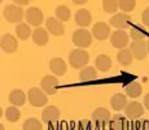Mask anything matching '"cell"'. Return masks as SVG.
Wrapping results in <instances>:
<instances>
[{"mask_svg":"<svg viewBox=\"0 0 149 130\" xmlns=\"http://www.w3.org/2000/svg\"><path fill=\"white\" fill-rule=\"evenodd\" d=\"M110 25L117 27L118 30H123V29L131 27V17L127 13H116L110 18Z\"/></svg>","mask_w":149,"mask_h":130,"instance_id":"cell-7","label":"cell"},{"mask_svg":"<svg viewBox=\"0 0 149 130\" xmlns=\"http://www.w3.org/2000/svg\"><path fill=\"white\" fill-rule=\"evenodd\" d=\"M125 91H126V95H127V96L137 98V96H140V94H141L143 87L139 82H131L125 87Z\"/></svg>","mask_w":149,"mask_h":130,"instance_id":"cell-23","label":"cell"},{"mask_svg":"<svg viewBox=\"0 0 149 130\" xmlns=\"http://www.w3.org/2000/svg\"><path fill=\"white\" fill-rule=\"evenodd\" d=\"M19 117H21V112L18 111L17 107L12 105L5 109V118H7L9 122H17V121L19 120Z\"/></svg>","mask_w":149,"mask_h":130,"instance_id":"cell-27","label":"cell"},{"mask_svg":"<svg viewBox=\"0 0 149 130\" xmlns=\"http://www.w3.org/2000/svg\"><path fill=\"white\" fill-rule=\"evenodd\" d=\"M137 129L139 130H149V121L143 120L137 124Z\"/></svg>","mask_w":149,"mask_h":130,"instance_id":"cell-34","label":"cell"},{"mask_svg":"<svg viewBox=\"0 0 149 130\" xmlns=\"http://www.w3.org/2000/svg\"><path fill=\"white\" fill-rule=\"evenodd\" d=\"M45 26H47V30L49 31L52 35L54 37H60L65 33V29H64V25L60 20L54 18V17H49L47 18L45 21Z\"/></svg>","mask_w":149,"mask_h":130,"instance_id":"cell-10","label":"cell"},{"mask_svg":"<svg viewBox=\"0 0 149 130\" xmlns=\"http://www.w3.org/2000/svg\"><path fill=\"white\" fill-rule=\"evenodd\" d=\"M26 21L29 22V25L33 26H39L43 22V13L39 8L36 7H30L26 11Z\"/></svg>","mask_w":149,"mask_h":130,"instance_id":"cell-11","label":"cell"},{"mask_svg":"<svg viewBox=\"0 0 149 130\" xmlns=\"http://www.w3.org/2000/svg\"><path fill=\"white\" fill-rule=\"evenodd\" d=\"M29 103L33 107H44L48 103V98L45 92L38 87H31L27 92Z\"/></svg>","mask_w":149,"mask_h":130,"instance_id":"cell-3","label":"cell"},{"mask_svg":"<svg viewBox=\"0 0 149 130\" xmlns=\"http://www.w3.org/2000/svg\"><path fill=\"white\" fill-rule=\"evenodd\" d=\"M25 100H26V95H25V92L22 91L21 89H14V90L10 91V94H9V102H10V104H13L14 107L24 105Z\"/></svg>","mask_w":149,"mask_h":130,"instance_id":"cell-20","label":"cell"},{"mask_svg":"<svg viewBox=\"0 0 149 130\" xmlns=\"http://www.w3.org/2000/svg\"><path fill=\"white\" fill-rule=\"evenodd\" d=\"M22 130H43V125L36 118H27L22 124Z\"/></svg>","mask_w":149,"mask_h":130,"instance_id":"cell-28","label":"cell"},{"mask_svg":"<svg viewBox=\"0 0 149 130\" xmlns=\"http://www.w3.org/2000/svg\"><path fill=\"white\" fill-rule=\"evenodd\" d=\"M117 60H118V63L123 66L130 65L131 63H132V52L130 50H127V48L121 50L118 52V55H117Z\"/></svg>","mask_w":149,"mask_h":130,"instance_id":"cell-24","label":"cell"},{"mask_svg":"<svg viewBox=\"0 0 149 130\" xmlns=\"http://www.w3.org/2000/svg\"><path fill=\"white\" fill-rule=\"evenodd\" d=\"M3 16H4V18L7 20L8 22H10V24H16V22L21 24L25 13H24L22 8L17 7V5H14V4H8V5H5L4 9H3Z\"/></svg>","mask_w":149,"mask_h":130,"instance_id":"cell-2","label":"cell"},{"mask_svg":"<svg viewBox=\"0 0 149 130\" xmlns=\"http://www.w3.org/2000/svg\"><path fill=\"white\" fill-rule=\"evenodd\" d=\"M58 117H60L58 108H56V107H53V105L45 107V108L43 109V112H42L43 122L48 124V125H49V124H53V122H57Z\"/></svg>","mask_w":149,"mask_h":130,"instance_id":"cell-12","label":"cell"},{"mask_svg":"<svg viewBox=\"0 0 149 130\" xmlns=\"http://www.w3.org/2000/svg\"><path fill=\"white\" fill-rule=\"evenodd\" d=\"M102 8L107 13H114L118 9V1L117 0H104L102 1Z\"/></svg>","mask_w":149,"mask_h":130,"instance_id":"cell-32","label":"cell"},{"mask_svg":"<svg viewBox=\"0 0 149 130\" xmlns=\"http://www.w3.org/2000/svg\"><path fill=\"white\" fill-rule=\"evenodd\" d=\"M95 65L100 72H108L111 68V60L107 55H99L95 60Z\"/></svg>","mask_w":149,"mask_h":130,"instance_id":"cell-22","label":"cell"},{"mask_svg":"<svg viewBox=\"0 0 149 130\" xmlns=\"http://www.w3.org/2000/svg\"><path fill=\"white\" fill-rule=\"evenodd\" d=\"M92 21V16H91V12L88 9H79L75 13V22L77 25L82 26V27H86L88 26Z\"/></svg>","mask_w":149,"mask_h":130,"instance_id":"cell-18","label":"cell"},{"mask_svg":"<svg viewBox=\"0 0 149 130\" xmlns=\"http://www.w3.org/2000/svg\"><path fill=\"white\" fill-rule=\"evenodd\" d=\"M125 115L130 120H137L144 115V107L139 102H131L125 108Z\"/></svg>","mask_w":149,"mask_h":130,"instance_id":"cell-8","label":"cell"},{"mask_svg":"<svg viewBox=\"0 0 149 130\" xmlns=\"http://www.w3.org/2000/svg\"><path fill=\"white\" fill-rule=\"evenodd\" d=\"M147 50H148V53H149V39L147 40Z\"/></svg>","mask_w":149,"mask_h":130,"instance_id":"cell-40","label":"cell"},{"mask_svg":"<svg viewBox=\"0 0 149 130\" xmlns=\"http://www.w3.org/2000/svg\"><path fill=\"white\" fill-rule=\"evenodd\" d=\"M135 5H136L135 0H119L118 1V7L121 8V11H123V13L132 12Z\"/></svg>","mask_w":149,"mask_h":130,"instance_id":"cell-31","label":"cell"},{"mask_svg":"<svg viewBox=\"0 0 149 130\" xmlns=\"http://www.w3.org/2000/svg\"><path fill=\"white\" fill-rule=\"evenodd\" d=\"M97 78V73H96V69L93 66L87 65L86 68L81 69L79 72V79L82 82H90V81H95Z\"/></svg>","mask_w":149,"mask_h":130,"instance_id":"cell-21","label":"cell"},{"mask_svg":"<svg viewBox=\"0 0 149 130\" xmlns=\"http://www.w3.org/2000/svg\"><path fill=\"white\" fill-rule=\"evenodd\" d=\"M131 52L136 57L137 60H143L147 57L148 50H147V42L144 40H139V42L131 43Z\"/></svg>","mask_w":149,"mask_h":130,"instance_id":"cell-13","label":"cell"},{"mask_svg":"<svg viewBox=\"0 0 149 130\" xmlns=\"http://www.w3.org/2000/svg\"><path fill=\"white\" fill-rule=\"evenodd\" d=\"M71 130H74V129H71Z\"/></svg>","mask_w":149,"mask_h":130,"instance_id":"cell-41","label":"cell"},{"mask_svg":"<svg viewBox=\"0 0 149 130\" xmlns=\"http://www.w3.org/2000/svg\"><path fill=\"white\" fill-rule=\"evenodd\" d=\"M144 105H145V108L149 111V92L144 96Z\"/></svg>","mask_w":149,"mask_h":130,"instance_id":"cell-38","label":"cell"},{"mask_svg":"<svg viewBox=\"0 0 149 130\" xmlns=\"http://www.w3.org/2000/svg\"><path fill=\"white\" fill-rule=\"evenodd\" d=\"M33 42L36 46H45L48 43V31L43 27H38L33 31Z\"/></svg>","mask_w":149,"mask_h":130,"instance_id":"cell-19","label":"cell"},{"mask_svg":"<svg viewBox=\"0 0 149 130\" xmlns=\"http://www.w3.org/2000/svg\"><path fill=\"white\" fill-rule=\"evenodd\" d=\"M73 43L79 48H87L92 43V35L86 29H78L73 34Z\"/></svg>","mask_w":149,"mask_h":130,"instance_id":"cell-4","label":"cell"},{"mask_svg":"<svg viewBox=\"0 0 149 130\" xmlns=\"http://www.w3.org/2000/svg\"><path fill=\"white\" fill-rule=\"evenodd\" d=\"M0 46H1L3 52H5L8 55H12L18 48V42H17L12 34H4L1 37V39H0Z\"/></svg>","mask_w":149,"mask_h":130,"instance_id":"cell-5","label":"cell"},{"mask_svg":"<svg viewBox=\"0 0 149 130\" xmlns=\"http://www.w3.org/2000/svg\"><path fill=\"white\" fill-rule=\"evenodd\" d=\"M40 86L42 90L45 92L47 95H54L57 90V86H58V81L54 76H44L40 81Z\"/></svg>","mask_w":149,"mask_h":130,"instance_id":"cell-9","label":"cell"},{"mask_svg":"<svg viewBox=\"0 0 149 130\" xmlns=\"http://www.w3.org/2000/svg\"><path fill=\"white\" fill-rule=\"evenodd\" d=\"M56 18L60 20L61 22H66L70 20V9H69L68 7H65V5H58V7L56 8Z\"/></svg>","mask_w":149,"mask_h":130,"instance_id":"cell-26","label":"cell"},{"mask_svg":"<svg viewBox=\"0 0 149 130\" xmlns=\"http://www.w3.org/2000/svg\"><path fill=\"white\" fill-rule=\"evenodd\" d=\"M109 33H110L109 26L105 24V22H97V24H95L93 25V27H92V35L95 37L96 39H99V40L108 39Z\"/></svg>","mask_w":149,"mask_h":130,"instance_id":"cell-15","label":"cell"},{"mask_svg":"<svg viewBox=\"0 0 149 130\" xmlns=\"http://www.w3.org/2000/svg\"><path fill=\"white\" fill-rule=\"evenodd\" d=\"M74 4H86V0H74Z\"/></svg>","mask_w":149,"mask_h":130,"instance_id":"cell-39","label":"cell"},{"mask_svg":"<svg viewBox=\"0 0 149 130\" xmlns=\"http://www.w3.org/2000/svg\"><path fill=\"white\" fill-rule=\"evenodd\" d=\"M88 60H90L88 52H86L84 50H82V48H75V50H73L70 52V55H69V64L75 69L86 68L88 64Z\"/></svg>","mask_w":149,"mask_h":130,"instance_id":"cell-1","label":"cell"},{"mask_svg":"<svg viewBox=\"0 0 149 130\" xmlns=\"http://www.w3.org/2000/svg\"><path fill=\"white\" fill-rule=\"evenodd\" d=\"M126 126V120L122 116H114L110 120V128L111 130H123Z\"/></svg>","mask_w":149,"mask_h":130,"instance_id":"cell-30","label":"cell"},{"mask_svg":"<svg viewBox=\"0 0 149 130\" xmlns=\"http://www.w3.org/2000/svg\"><path fill=\"white\" fill-rule=\"evenodd\" d=\"M90 125H91V124L88 122L87 120H83V121H81V122H79L78 128L81 129V130H88V129H90Z\"/></svg>","mask_w":149,"mask_h":130,"instance_id":"cell-35","label":"cell"},{"mask_svg":"<svg viewBox=\"0 0 149 130\" xmlns=\"http://www.w3.org/2000/svg\"><path fill=\"white\" fill-rule=\"evenodd\" d=\"M128 39H130L128 34L123 30H116V31H113V34L110 35L111 46H113L114 48H118V50L119 48L125 50V47L128 44Z\"/></svg>","mask_w":149,"mask_h":130,"instance_id":"cell-6","label":"cell"},{"mask_svg":"<svg viewBox=\"0 0 149 130\" xmlns=\"http://www.w3.org/2000/svg\"><path fill=\"white\" fill-rule=\"evenodd\" d=\"M61 129H62V125H58L57 122L49 124V126H48V130H61Z\"/></svg>","mask_w":149,"mask_h":130,"instance_id":"cell-36","label":"cell"},{"mask_svg":"<svg viewBox=\"0 0 149 130\" xmlns=\"http://www.w3.org/2000/svg\"><path fill=\"white\" fill-rule=\"evenodd\" d=\"M130 37L134 42H139V40H144L145 39V31L143 29L137 27V26H131L130 27Z\"/></svg>","mask_w":149,"mask_h":130,"instance_id":"cell-29","label":"cell"},{"mask_svg":"<svg viewBox=\"0 0 149 130\" xmlns=\"http://www.w3.org/2000/svg\"><path fill=\"white\" fill-rule=\"evenodd\" d=\"M141 21H143V24H144L145 26H148V27H149V7L145 8L144 12H143V14H141Z\"/></svg>","mask_w":149,"mask_h":130,"instance_id":"cell-33","label":"cell"},{"mask_svg":"<svg viewBox=\"0 0 149 130\" xmlns=\"http://www.w3.org/2000/svg\"><path fill=\"white\" fill-rule=\"evenodd\" d=\"M51 72L57 77H62L66 73V63L61 57H53L49 63Z\"/></svg>","mask_w":149,"mask_h":130,"instance_id":"cell-14","label":"cell"},{"mask_svg":"<svg viewBox=\"0 0 149 130\" xmlns=\"http://www.w3.org/2000/svg\"><path fill=\"white\" fill-rule=\"evenodd\" d=\"M29 0H14V5H27Z\"/></svg>","mask_w":149,"mask_h":130,"instance_id":"cell-37","label":"cell"},{"mask_svg":"<svg viewBox=\"0 0 149 130\" xmlns=\"http://www.w3.org/2000/svg\"><path fill=\"white\" fill-rule=\"evenodd\" d=\"M92 120L95 121L96 124L104 125V124L109 122V120H111L110 118V112H109L107 108H102V107L96 108L95 111L92 112Z\"/></svg>","mask_w":149,"mask_h":130,"instance_id":"cell-16","label":"cell"},{"mask_svg":"<svg viewBox=\"0 0 149 130\" xmlns=\"http://www.w3.org/2000/svg\"><path fill=\"white\" fill-rule=\"evenodd\" d=\"M127 98L125 94H114L110 99V105L114 111H122L127 107Z\"/></svg>","mask_w":149,"mask_h":130,"instance_id":"cell-17","label":"cell"},{"mask_svg":"<svg viewBox=\"0 0 149 130\" xmlns=\"http://www.w3.org/2000/svg\"><path fill=\"white\" fill-rule=\"evenodd\" d=\"M16 34L19 39L25 40L31 35V29H30V26L26 25L25 22H21V24H18L16 26Z\"/></svg>","mask_w":149,"mask_h":130,"instance_id":"cell-25","label":"cell"}]
</instances>
